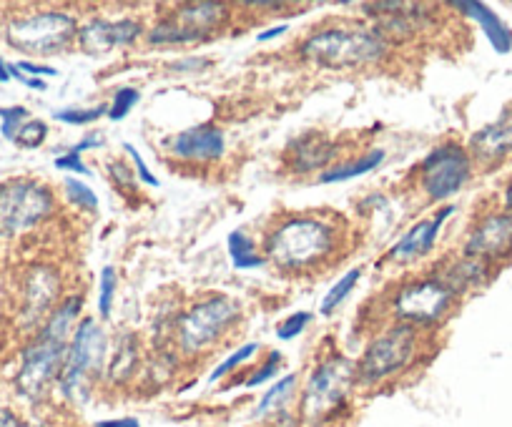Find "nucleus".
<instances>
[{"label": "nucleus", "instance_id": "obj_12", "mask_svg": "<svg viewBox=\"0 0 512 427\" xmlns=\"http://www.w3.org/2000/svg\"><path fill=\"white\" fill-rule=\"evenodd\" d=\"M63 274L48 262H36L23 272L18 289L16 322L23 332H38L53 309L63 302Z\"/></svg>", "mask_w": 512, "mask_h": 427}, {"label": "nucleus", "instance_id": "obj_10", "mask_svg": "<svg viewBox=\"0 0 512 427\" xmlns=\"http://www.w3.org/2000/svg\"><path fill=\"white\" fill-rule=\"evenodd\" d=\"M457 302L460 297L437 274H427V277L407 279L395 289L390 297V314L400 325L425 330L450 319Z\"/></svg>", "mask_w": 512, "mask_h": 427}, {"label": "nucleus", "instance_id": "obj_40", "mask_svg": "<svg viewBox=\"0 0 512 427\" xmlns=\"http://www.w3.org/2000/svg\"><path fill=\"white\" fill-rule=\"evenodd\" d=\"M18 71L23 73V76H31V78H53L58 76V71L53 66H43V63H36V61H18L16 63Z\"/></svg>", "mask_w": 512, "mask_h": 427}, {"label": "nucleus", "instance_id": "obj_28", "mask_svg": "<svg viewBox=\"0 0 512 427\" xmlns=\"http://www.w3.org/2000/svg\"><path fill=\"white\" fill-rule=\"evenodd\" d=\"M116 292H118V272L116 267L106 264L98 274V297H96V307H98V317L108 319L113 312V304H116Z\"/></svg>", "mask_w": 512, "mask_h": 427}, {"label": "nucleus", "instance_id": "obj_30", "mask_svg": "<svg viewBox=\"0 0 512 427\" xmlns=\"http://www.w3.org/2000/svg\"><path fill=\"white\" fill-rule=\"evenodd\" d=\"M63 194H66V199L71 201L78 211H83V214H96L98 211V196L86 181L66 176V179H63Z\"/></svg>", "mask_w": 512, "mask_h": 427}, {"label": "nucleus", "instance_id": "obj_42", "mask_svg": "<svg viewBox=\"0 0 512 427\" xmlns=\"http://www.w3.org/2000/svg\"><path fill=\"white\" fill-rule=\"evenodd\" d=\"M209 66H211L209 58L191 56V58H184V61L174 63V71H179V73H199V71H204V68H209Z\"/></svg>", "mask_w": 512, "mask_h": 427}, {"label": "nucleus", "instance_id": "obj_26", "mask_svg": "<svg viewBox=\"0 0 512 427\" xmlns=\"http://www.w3.org/2000/svg\"><path fill=\"white\" fill-rule=\"evenodd\" d=\"M226 249H229L231 267L239 269V272H249V269H259L267 264L264 254L256 249V242L241 229H234V232L226 237Z\"/></svg>", "mask_w": 512, "mask_h": 427}, {"label": "nucleus", "instance_id": "obj_45", "mask_svg": "<svg viewBox=\"0 0 512 427\" xmlns=\"http://www.w3.org/2000/svg\"><path fill=\"white\" fill-rule=\"evenodd\" d=\"M287 31H289V26H287V23H279V26H272V28H267V31L256 33V41H259V43L274 41V38L284 36V33H287Z\"/></svg>", "mask_w": 512, "mask_h": 427}, {"label": "nucleus", "instance_id": "obj_37", "mask_svg": "<svg viewBox=\"0 0 512 427\" xmlns=\"http://www.w3.org/2000/svg\"><path fill=\"white\" fill-rule=\"evenodd\" d=\"M123 151H126L128 156H131V164H134L136 179H139L141 184L151 186V189H159V179H156V176L151 174L149 164H146V161H144V156H141V151L136 149L134 144H123Z\"/></svg>", "mask_w": 512, "mask_h": 427}, {"label": "nucleus", "instance_id": "obj_44", "mask_svg": "<svg viewBox=\"0 0 512 427\" xmlns=\"http://www.w3.org/2000/svg\"><path fill=\"white\" fill-rule=\"evenodd\" d=\"M93 427H141L136 417H111V420H98Z\"/></svg>", "mask_w": 512, "mask_h": 427}, {"label": "nucleus", "instance_id": "obj_13", "mask_svg": "<svg viewBox=\"0 0 512 427\" xmlns=\"http://www.w3.org/2000/svg\"><path fill=\"white\" fill-rule=\"evenodd\" d=\"M462 254L487 262L490 267H500L507 259H512V211L500 206V209L480 214L467 229Z\"/></svg>", "mask_w": 512, "mask_h": 427}, {"label": "nucleus", "instance_id": "obj_46", "mask_svg": "<svg viewBox=\"0 0 512 427\" xmlns=\"http://www.w3.org/2000/svg\"><path fill=\"white\" fill-rule=\"evenodd\" d=\"M269 427H302V425H299L297 415H292V412H284V415L274 417V420L269 422Z\"/></svg>", "mask_w": 512, "mask_h": 427}, {"label": "nucleus", "instance_id": "obj_4", "mask_svg": "<svg viewBox=\"0 0 512 427\" xmlns=\"http://www.w3.org/2000/svg\"><path fill=\"white\" fill-rule=\"evenodd\" d=\"M357 387V370L349 357L332 352L309 372L299 395L297 420L302 427H332L344 412Z\"/></svg>", "mask_w": 512, "mask_h": 427}, {"label": "nucleus", "instance_id": "obj_7", "mask_svg": "<svg viewBox=\"0 0 512 427\" xmlns=\"http://www.w3.org/2000/svg\"><path fill=\"white\" fill-rule=\"evenodd\" d=\"M420 345L422 330L400 325V322L374 335L369 345L364 347L362 357L354 362L357 385L364 387V390H374V387L395 382L397 377H402L415 367L417 357H420Z\"/></svg>", "mask_w": 512, "mask_h": 427}, {"label": "nucleus", "instance_id": "obj_36", "mask_svg": "<svg viewBox=\"0 0 512 427\" xmlns=\"http://www.w3.org/2000/svg\"><path fill=\"white\" fill-rule=\"evenodd\" d=\"M312 319H314V314L312 312H294V314H289L287 319H282V322H279L277 325V337L282 342H289V340H297L299 335H302L304 330H307L309 325H312Z\"/></svg>", "mask_w": 512, "mask_h": 427}, {"label": "nucleus", "instance_id": "obj_31", "mask_svg": "<svg viewBox=\"0 0 512 427\" xmlns=\"http://www.w3.org/2000/svg\"><path fill=\"white\" fill-rule=\"evenodd\" d=\"M103 116H108L106 103H98V106H91V109H61L53 114V119L66 126H91L98 119H103Z\"/></svg>", "mask_w": 512, "mask_h": 427}, {"label": "nucleus", "instance_id": "obj_43", "mask_svg": "<svg viewBox=\"0 0 512 427\" xmlns=\"http://www.w3.org/2000/svg\"><path fill=\"white\" fill-rule=\"evenodd\" d=\"M103 144H106V139H103L101 134H88V136H83V139L78 141V144L73 146V149H68V151H73V154L83 156V151H96V149H101Z\"/></svg>", "mask_w": 512, "mask_h": 427}, {"label": "nucleus", "instance_id": "obj_17", "mask_svg": "<svg viewBox=\"0 0 512 427\" xmlns=\"http://www.w3.org/2000/svg\"><path fill=\"white\" fill-rule=\"evenodd\" d=\"M467 151L480 169H497L512 161V106H507L495 121L477 129L467 141Z\"/></svg>", "mask_w": 512, "mask_h": 427}, {"label": "nucleus", "instance_id": "obj_38", "mask_svg": "<svg viewBox=\"0 0 512 427\" xmlns=\"http://www.w3.org/2000/svg\"><path fill=\"white\" fill-rule=\"evenodd\" d=\"M108 171H111V179H113V184L118 186V189H123V191H134L136 189V174H134V169H128L126 164H123L121 159H111L108 161Z\"/></svg>", "mask_w": 512, "mask_h": 427}, {"label": "nucleus", "instance_id": "obj_41", "mask_svg": "<svg viewBox=\"0 0 512 427\" xmlns=\"http://www.w3.org/2000/svg\"><path fill=\"white\" fill-rule=\"evenodd\" d=\"M0 427H33L21 412L11 410V407H0Z\"/></svg>", "mask_w": 512, "mask_h": 427}, {"label": "nucleus", "instance_id": "obj_22", "mask_svg": "<svg viewBox=\"0 0 512 427\" xmlns=\"http://www.w3.org/2000/svg\"><path fill=\"white\" fill-rule=\"evenodd\" d=\"M457 13L467 16L470 21H475L480 26V31L485 33V38L490 41V46L495 48L500 56H507L512 51V31L490 6L485 3H475V0H457L452 3Z\"/></svg>", "mask_w": 512, "mask_h": 427}, {"label": "nucleus", "instance_id": "obj_48", "mask_svg": "<svg viewBox=\"0 0 512 427\" xmlns=\"http://www.w3.org/2000/svg\"><path fill=\"white\" fill-rule=\"evenodd\" d=\"M11 63H6L3 61V58H0V83H8V81H13L11 78Z\"/></svg>", "mask_w": 512, "mask_h": 427}, {"label": "nucleus", "instance_id": "obj_27", "mask_svg": "<svg viewBox=\"0 0 512 427\" xmlns=\"http://www.w3.org/2000/svg\"><path fill=\"white\" fill-rule=\"evenodd\" d=\"M362 274H364L362 267H354L349 269V272H344L342 277L332 284V289L324 294L322 304H319V314H322V317H332V314L347 302V297L354 292V287L362 282Z\"/></svg>", "mask_w": 512, "mask_h": 427}, {"label": "nucleus", "instance_id": "obj_19", "mask_svg": "<svg viewBox=\"0 0 512 427\" xmlns=\"http://www.w3.org/2000/svg\"><path fill=\"white\" fill-rule=\"evenodd\" d=\"M435 274L457 294V297H465V294H472L477 292V289L485 287L492 279V274H495V267H490L487 262H480V259L460 254V257L455 259H447Z\"/></svg>", "mask_w": 512, "mask_h": 427}, {"label": "nucleus", "instance_id": "obj_21", "mask_svg": "<svg viewBox=\"0 0 512 427\" xmlns=\"http://www.w3.org/2000/svg\"><path fill=\"white\" fill-rule=\"evenodd\" d=\"M171 16L181 23L184 28H189L191 33L201 36L204 41H209L211 36L221 31V28L229 23L231 8L226 3H184V6L174 8Z\"/></svg>", "mask_w": 512, "mask_h": 427}, {"label": "nucleus", "instance_id": "obj_1", "mask_svg": "<svg viewBox=\"0 0 512 427\" xmlns=\"http://www.w3.org/2000/svg\"><path fill=\"white\" fill-rule=\"evenodd\" d=\"M344 224L327 214H289L262 242V254L282 274H314L344 257Z\"/></svg>", "mask_w": 512, "mask_h": 427}, {"label": "nucleus", "instance_id": "obj_5", "mask_svg": "<svg viewBox=\"0 0 512 427\" xmlns=\"http://www.w3.org/2000/svg\"><path fill=\"white\" fill-rule=\"evenodd\" d=\"M108 362V335L96 317L86 314L78 322L68 345L66 362L58 377L56 395L68 405H83L91 400L93 387L103 382Z\"/></svg>", "mask_w": 512, "mask_h": 427}, {"label": "nucleus", "instance_id": "obj_15", "mask_svg": "<svg viewBox=\"0 0 512 427\" xmlns=\"http://www.w3.org/2000/svg\"><path fill=\"white\" fill-rule=\"evenodd\" d=\"M339 154H342V146L332 136L322 134V131H307L289 141L287 149L282 151V164L284 169L297 176L324 174L327 169H332Z\"/></svg>", "mask_w": 512, "mask_h": 427}, {"label": "nucleus", "instance_id": "obj_3", "mask_svg": "<svg viewBox=\"0 0 512 427\" xmlns=\"http://www.w3.org/2000/svg\"><path fill=\"white\" fill-rule=\"evenodd\" d=\"M297 53L309 66L339 73L382 66L392 56V46L372 26H327L309 33Z\"/></svg>", "mask_w": 512, "mask_h": 427}, {"label": "nucleus", "instance_id": "obj_35", "mask_svg": "<svg viewBox=\"0 0 512 427\" xmlns=\"http://www.w3.org/2000/svg\"><path fill=\"white\" fill-rule=\"evenodd\" d=\"M28 119H31V111H28L26 106H8V109H0V134H3V139H16L18 129H21Z\"/></svg>", "mask_w": 512, "mask_h": 427}, {"label": "nucleus", "instance_id": "obj_24", "mask_svg": "<svg viewBox=\"0 0 512 427\" xmlns=\"http://www.w3.org/2000/svg\"><path fill=\"white\" fill-rule=\"evenodd\" d=\"M384 159H387L384 149L364 151V154L354 156V159H349V161H342V164H334L332 169H327L324 174H319V184H342V181L359 179V176L379 169V166L384 164Z\"/></svg>", "mask_w": 512, "mask_h": 427}, {"label": "nucleus", "instance_id": "obj_9", "mask_svg": "<svg viewBox=\"0 0 512 427\" xmlns=\"http://www.w3.org/2000/svg\"><path fill=\"white\" fill-rule=\"evenodd\" d=\"M78 28L81 26L73 13L48 8L13 18L6 26V43L13 51L33 58L58 56L76 43Z\"/></svg>", "mask_w": 512, "mask_h": 427}, {"label": "nucleus", "instance_id": "obj_2", "mask_svg": "<svg viewBox=\"0 0 512 427\" xmlns=\"http://www.w3.org/2000/svg\"><path fill=\"white\" fill-rule=\"evenodd\" d=\"M83 294H66L43 322L41 330L23 345L13 387L26 405L38 407L56 395L58 377L66 362L68 345L83 319Z\"/></svg>", "mask_w": 512, "mask_h": 427}, {"label": "nucleus", "instance_id": "obj_14", "mask_svg": "<svg viewBox=\"0 0 512 427\" xmlns=\"http://www.w3.org/2000/svg\"><path fill=\"white\" fill-rule=\"evenodd\" d=\"M146 36L144 23L136 18H88L81 28H78L76 46L86 56H106V53L118 51V48L134 46L139 38Z\"/></svg>", "mask_w": 512, "mask_h": 427}, {"label": "nucleus", "instance_id": "obj_25", "mask_svg": "<svg viewBox=\"0 0 512 427\" xmlns=\"http://www.w3.org/2000/svg\"><path fill=\"white\" fill-rule=\"evenodd\" d=\"M144 38L149 46H191V43H204V38L181 26L171 13L159 18L151 28H146Z\"/></svg>", "mask_w": 512, "mask_h": 427}, {"label": "nucleus", "instance_id": "obj_29", "mask_svg": "<svg viewBox=\"0 0 512 427\" xmlns=\"http://www.w3.org/2000/svg\"><path fill=\"white\" fill-rule=\"evenodd\" d=\"M259 350H262V347H259V342H246V345L236 347V352H231V355L226 357V360H221L219 365L214 367V372H211V375H209V385H216V382H221V380H224V377L234 375V372L239 370V367L244 365V362H249L251 357L259 355Z\"/></svg>", "mask_w": 512, "mask_h": 427}, {"label": "nucleus", "instance_id": "obj_20", "mask_svg": "<svg viewBox=\"0 0 512 427\" xmlns=\"http://www.w3.org/2000/svg\"><path fill=\"white\" fill-rule=\"evenodd\" d=\"M141 370V342L134 332L118 335L113 350H108L103 382L111 387H126L136 380Z\"/></svg>", "mask_w": 512, "mask_h": 427}, {"label": "nucleus", "instance_id": "obj_39", "mask_svg": "<svg viewBox=\"0 0 512 427\" xmlns=\"http://www.w3.org/2000/svg\"><path fill=\"white\" fill-rule=\"evenodd\" d=\"M53 166L61 171H66V174H81V176H91V169H88V164L83 161V156L73 154V151H66V154L58 156L56 161H53Z\"/></svg>", "mask_w": 512, "mask_h": 427}, {"label": "nucleus", "instance_id": "obj_32", "mask_svg": "<svg viewBox=\"0 0 512 427\" xmlns=\"http://www.w3.org/2000/svg\"><path fill=\"white\" fill-rule=\"evenodd\" d=\"M141 101V91L134 86H123L113 93L111 103H108V119L111 121H123L131 111H134L136 103Z\"/></svg>", "mask_w": 512, "mask_h": 427}, {"label": "nucleus", "instance_id": "obj_6", "mask_svg": "<svg viewBox=\"0 0 512 427\" xmlns=\"http://www.w3.org/2000/svg\"><path fill=\"white\" fill-rule=\"evenodd\" d=\"M241 307L229 294H206L191 302L171 322L174 347L184 357H204L236 327Z\"/></svg>", "mask_w": 512, "mask_h": 427}, {"label": "nucleus", "instance_id": "obj_33", "mask_svg": "<svg viewBox=\"0 0 512 427\" xmlns=\"http://www.w3.org/2000/svg\"><path fill=\"white\" fill-rule=\"evenodd\" d=\"M48 139V124L41 119H28L26 124L18 129L13 144L21 146V149H41Z\"/></svg>", "mask_w": 512, "mask_h": 427}, {"label": "nucleus", "instance_id": "obj_34", "mask_svg": "<svg viewBox=\"0 0 512 427\" xmlns=\"http://www.w3.org/2000/svg\"><path fill=\"white\" fill-rule=\"evenodd\" d=\"M282 362H284L282 352H277V350L269 352L267 360H264L262 365L256 367V370L251 372V375L244 380L246 390H254V387H262L264 382L274 380V377H277V372H279V367H282Z\"/></svg>", "mask_w": 512, "mask_h": 427}, {"label": "nucleus", "instance_id": "obj_11", "mask_svg": "<svg viewBox=\"0 0 512 427\" xmlns=\"http://www.w3.org/2000/svg\"><path fill=\"white\" fill-rule=\"evenodd\" d=\"M472 174H475V161L467 146L457 141H442L415 169L417 184L430 204H445L460 194L470 184Z\"/></svg>", "mask_w": 512, "mask_h": 427}, {"label": "nucleus", "instance_id": "obj_8", "mask_svg": "<svg viewBox=\"0 0 512 427\" xmlns=\"http://www.w3.org/2000/svg\"><path fill=\"white\" fill-rule=\"evenodd\" d=\"M56 211V194L43 181L28 176L0 181V242L36 232L56 217Z\"/></svg>", "mask_w": 512, "mask_h": 427}, {"label": "nucleus", "instance_id": "obj_47", "mask_svg": "<svg viewBox=\"0 0 512 427\" xmlns=\"http://www.w3.org/2000/svg\"><path fill=\"white\" fill-rule=\"evenodd\" d=\"M502 209L512 211V179L507 181L505 189H502Z\"/></svg>", "mask_w": 512, "mask_h": 427}, {"label": "nucleus", "instance_id": "obj_16", "mask_svg": "<svg viewBox=\"0 0 512 427\" xmlns=\"http://www.w3.org/2000/svg\"><path fill=\"white\" fill-rule=\"evenodd\" d=\"M452 214H455V206L445 204L437 209V214L432 219H420V222L412 224V227L390 247L387 262L405 267V264H415L420 262V259L430 257V254L435 252L442 227H445V222Z\"/></svg>", "mask_w": 512, "mask_h": 427}, {"label": "nucleus", "instance_id": "obj_18", "mask_svg": "<svg viewBox=\"0 0 512 427\" xmlns=\"http://www.w3.org/2000/svg\"><path fill=\"white\" fill-rule=\"evenodd\" d=\"M169 154L184 164L204 166L221 161L226 154V136L216 124H199L179 131L169 139Z\"/></svg>", "mask_w": 512, "mask_h": 427}, {"label": "nucleus", "instance_id": "obj_23", "mask_svg": "<svg viewBox=\"0 0 512 427\" xmlns=\"http://www.w3.org/2000/svg\"><path fill=\"white\" fill-rule=\"evenodd\" d=\"M299 390V377L297 375H284L269 387L262 395V400L256 402L254 417L256 420H274V417L284 415L287 405L294 400Z\"/></svg>", "mask_w": 512, "mask_h": 427}]
</instances>
